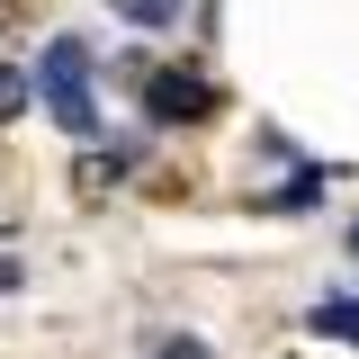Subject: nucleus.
<instances>
[{"label": "nucleus", "mask_w": 359, "mask_h": 359, "mask_svg": "<svg viewBox=\"0 0 359 359\" xmlns=\"http://www.w3.org/2000/svg\"><path fill=\"white\" fill-rule=\"evenodd\" d=\"M90 81H99L90 36H54V45L36 54V81H27V90H45V117L90 144V135H99V90H90Z\"/></svg>", "instance_id": "f257e3e1"}, {"label": "nucleus", "mask_w": 359, "mask_h": 359, "mask_svg": "<svg viewBox=\"0 0 359 359\" xmlns=\"http://www.w3.org/2000/svg\"><path fill=\"white\" fill-rule=\"evenodd\" d=\"M306 323L323 332V341H351V351H359V297H323V306H314Z\"/></svg>", "instance_id": "20e7f679"}, {"label": "nucleus", "mask_w": 359, "mask_h": 359, "mask_svg": "<svg viewBox=\"0 0 359 359\" xmlns=\"http://www.w3.org/2000/svg\"><path fill=\"white\" fill-rule=\"evenodd\" d=\"M153 359H207V341H189V332H180V341H162Z\"/></svg>", "instance_id": "0eeeda50"}, {"label": "nucleus", "mask_w": 359, "mask_h": 359, "mask_svg": "<svg viewBox=\"0 0 359 359\" xmlns=\"http://www.w3.org/2000/svg\"><path fill=\"white\" fill-rule=\"evenodd\" d=\"M135 27H180V0H117Z\"/></svg>", "instance_id": "423d86ee"}, {"label": "nucleus", "mask_w": 359, "mask_h": 359, "mask_svg": "<svg viewBox=\"0 0 359 359\" xmlns=\"http://www.w3.org/2000/svg\"><path fill=\"white\" fill-rule=\"evenodd\" d=\"M323 189H332V171H323V162H306V171H287V189H269L261 207H269V216H297V207H314Z\"/></svg>", "instance_id": "7ed1b4c3"}, {"label": "nucleus", "mask_w": 359, "mask_h": 359, "mask_svg": "<svg viewBox=\"0 0 359 359\" xmlns=\"http://www.w3.org/2000/svg\"><path fill=\"white\" fill-rule=\"evenodd\" d=\"M27 99H36V90H27V72H18V63H0V126H9Z\"/></svg>", "instance_id": "39448f33"}, {"label": "nucleus", "mask_w": 359, "mask_h": 359, "mask_svg": "<svg viewBox=\"0 0 359 359\" xmlns=\"http://www.w3.org/2000/svg\"><path fill=\"white\" fill-rule=\"evenodd\" d=\"M351 261H359V224H351Z\"/></svg>", "instance_id": "6e6552de"}, {"label": "nucleus", "mask_w": 359, "mask_h": 359, "mask_svg": "<svg viewBox=\"0 0 359 359\" xmlns=\"http://www.w3.org/2000/svg\"><path fill=\"white\" fill-rule=\"evenodd\" d=\"M224 108V90L207 72H144V117L153 126H207Z\"/></svg>", "instance_id": "f03ea898"}]
</instances>
